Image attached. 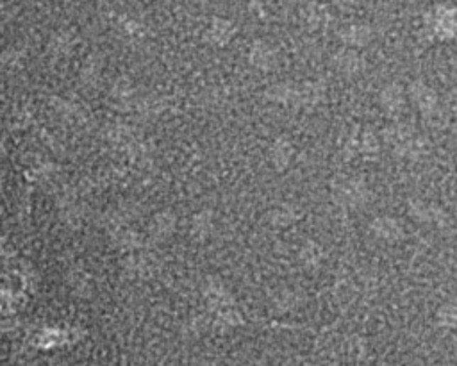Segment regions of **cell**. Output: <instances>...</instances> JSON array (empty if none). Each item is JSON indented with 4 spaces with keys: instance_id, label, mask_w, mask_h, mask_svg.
<instances>
[{
    "instance_id": "cell-1",
    "label": "cell",
    "mask_w": 457,
    "mask_h": 366,
    "mask_svg": "<svg viewBox=\"0 0 457 366\" xmlns=\"http://www.w3.org/2000/svg\"><path fill=\"white\" fill-rule=\"evenodd\" d=\"M334 199L338 202V206L347 207V209H359L365 207L368 204L370 199V189L363 179L351 177L339 182L336 186Z\"/></svg>"
},
{
    "instance_id": "cell-2",
    "label": "cell",
    "mask_w": 457,
    "mask_h": 366,
    "mask_svg": "<svg viewBox=\"0 0 457 366\" xmlns=\"http://www.w3.org/2000/svg\"><path fill=\"white\" fill-rule=\"evenodd\" d=\"M429 27L438 38L448 40L457 36V8L453 6H438L429 15Z\"/></svg>"
},
{
    "instance_id": "cell-3",
    "label": "cell",
    "mask_w": 457,
    "mask_h": 366,
    "mask_svg": "<svg viewBox=\"0 0 457 366\" xmlns=\"http://www.w3.org/2000/svg\"><path fill=\"white\" fill-rule=\"evenodd\" d=\"M248 61L252 67L258 70H272L279 63V54H277L275 47L270 45L268 41L258 40L252 43L250 50H248Z\"/></svg>"
},
{
    "instance_id": "cell-4",
    "label": "cell",
    "mask_w": 457,
    "mask_h": 366,
    "mask_svg": "<svg viewBox=\"0 0 457 366\" xmlns=\"http://www.w3.org/2000/svg\"><path fill=\"white\" fill-rule=\"evenodd\" d=\"M380 108L387 113V115H397L404 109L407 102V93L406 89L402 88L397 82H391V84H386L382 88L379 95Z\"/></svg>"
},
{
    "instance_id": "cell-5",
    "label": "cell",
    "mask_w": 457,
    "mask_h": 366,
    "mask_svg": "<svg viewBox=\"0 0 457 366\" xmlns=\"http://www.w3.org/2000/svg\"><path fill=\"white\" fill-rule=\"evenodd\" d=\"M407 95H409L411 102L418 108V111L425 113V115L434 111L436 106H438V95H436V92L422 81L413 82L409 86V89H407Z\"/></svg>"
},
{
    "instance_id": "cell-6",
    "label": "cell",
    "mask_w": 457,
    "mask_h": 366,
    "mask_svg": "<svg viewBox=\"0 0 457 366\" xmlns=\"http://www.w3.org/2000/svg\"><path fill=\"white\" fill-rule=\"evenodd\" d=\"M370 231L373 233V236L387 241V243L398 241L404 236L402 223L398 222L397 218H393V216H377L372 222V226H370Z\"/></svg>"
},
{
    "instance_id": "cell-7",
    "label": "cell",
    "mask_w": 457,
    "mask_h": 366,
    "mask_svg": "<svg viewBox=\"0 0 457 366\" xmlns=\"http://www.w3.org/2000/svg\"><path fill=\"white\" fill-rule=\"evenodd\" d=\"M334 67L345 75H356L365 68V57L359 54L356 48L343 47L341 50L336 52Z\"/></svg>"
},
{
    "instance_id": "cell-8",
    "label": "cell",
    "mask_w": 457,
    "mask_h": 366,
    "mask_svg": "<svg viewBox=\"0 0 457 366\" xmlns=\"http://www.w3.org/2000/svg\"><path fill=\"white\" fill-rule=\"evenodd\" d=\"M339 36H341V41L345 47L359 50V48L366 47L372 41L373 33L372 27L366 26V23H352V26L345 27Z\"/></svg>"
},
{
    "instance_id": "cell-9",
    "label": "cell",
    "mask_w": 457,
    "mask_h": 366,
    "mask_svg": "<svg viewBox=\"0 0 457 366\" xmlns=\"http://www.w3.org/2000/svg\"><path fill=\"white\" fill-rule=\"evenodd\" d=\"M409 215L413 216L417 222H424V223H443L446 218L445 211H443L441 207L436 206V204L424 202V200L411 202Z\"/></svg>"
},
{
    "instance_id": "cell-10",
    "label": "cell",
    "mask_w": 457,
    "mask_h": 366,
    "mask_svg": "<svg viewBox=\"0 0 457 366\" xmlns=\"http://www.w3.org/2000/svg\"><path fill=\"white\" fill-rule=\"evenodd\" d=\"M236 33L238 27L234 26V22L225 18H216L211 23L207 36H209L211 43H214L216 47H225L227 43H231V40H233Z\"/></svg>"
},
{
    "instance_id": "cell-11",
    "label": "cell",
    "mask_w": 457,
    "mask_h": 366,
    "mask_svg": "<svg viewBox=\"0 0 457 366\" xmlns=\"http://www.w3.org/2000/svg\"><path fill=\"white\" fill-rule=\"evenodd\" d=\"M295 154V148H293V143L288 140V138H277L272 143V148H270V160H272V165L279 170L288 167L292 163V157Z\"/></svg>"
},
{
    "instance_id": "cell-12",
    "label": "cell",
    "mask_w": 457,
    "mask_h": 366,
    "mask_svg": "<svg viewBox=\"0 0 457 366\" xmlns=\"http://www.w3.org/2000/svg\"><path fill=\"white\" fill-rule=\"evenodd\" d=\"M268 99L280 106H292V104H300V93L297 86L290 84V82H280L270 88Z\"/></svg>"
},
{
    "instance_id": "cell-13",
    "label": "cell",
    "mask_w": 457,
    "mask_h": 366,
    "mask_svg": "<svg viewBox=\"0 0 457 366\" xmlns=\"http://www.w3.org/2000/svg\"><path fill=\"white\" fill-rule=\"evenodd\" d=\"M300 93V104L304 106H316L324 100L325 96V86L321 82H307L302 88H299Z\"/></svg>"
},
{
    "instance_id": "cell-14",
    "label": "cell",
    "mask_w": 457,
    "mask_h": 366,
    "mask_svg": "<svg viewBox=\"0 0 457 366\" xmlns=\"http://www.w3.org/2000/svg\"><path fill=\"white\" fill-rule=\"evenodd\" d=\"M299 216L300 213L297 207L290 206V204H282V206L273 209L272 215H270V220H272V223H275V226L284 227V226H292V223H295L297 220H299Z\"/></svg>"
},
{
    "instance_id": "cell-15",
    "label": "cell",
    "mask_w": 457,
    "mask_h": 366,
    "mask_svg": "<svg viewBox=\"0 0 457 366\" xmlns=\"http://www.w3.org/2000/svg\"><path fill=\"white\" fill-rule=\"evenodd\" d=\"M438 318L439 326L441 327H456L457 326V302H445L438 309Z\"/></svg>"
},
{
    "instance_id": "cell-16",
    "label": "cell",
    "mask_w": 457,
    "mask_h": 366,
    "mask_svg": "<svg viewBox=\"0 0 457 366\" xmlns=\"http://www.w3.org/2000/svg\"><path fill=\"white\" fill-rule=\"evenodd\" d=\"M300 257H302L304 265H307V267H313V265H318V263H320V259H321V248H320V245L313 243V241H309V243H306L302 247V254H300Z\"/></svg>"
},
{
    "instance_id": "cell-17",
    "label": "cell",
    "mask_w": 457,
    "mask_h": 366,
    "mask_svg": "<svg viewBox=\"0 0 457 366\" xmlns=\"http://www.w3.org/2000/svg\"><path fill=\"white\" fill-rule=\"evenodd\" d=\"M327 20L329 15L324 6H313V8L307 9V22L313 27H324Z\"/></svg>"
},
{
    "instance_id": "cell-18",
    "label": "cell",
    "mask_w": 457,
    "mask_h": 366,
    "mask_svg": "<svg viewBox=\"0 0 457 366\" xmlns=\"http://www.w3.org/2000/svg\"><path fill=\"white\" fill-rule=\"evenodd\" d=\"M197 222H200L199 229H197V233L200 234V236L207 238L211 234V231H213V218H211V215H207V213H204L202 216H199V220Z\"/></svg>"
},
{
    "instance_id": "cell-19",
    "label": "cell",
    "mask_w": 457,
    "mask_h": 366,
    "mask_svg": "<svg viewBox=\"0 0 457 366\" xmlns=\"http://www.w3.org/2000/svg\"><path fill=\"white\" fill-rule=\"evenodd\" d=\"M284 304L288 306V309H292V307L297 306V299H295V293L292 292H282L279 295V299H277V307H280L282 309Z\"/></svg>"
},
{
    "instance_id": "cell-20",
    "label": "cell",
    "mask_w": 457,
    "mask_h": 366,
    "mask_svg": "<svg viewBox=\"0 0 457 366\" xmlns=\"http://www.w3.org/2000/svg\"><path fill=\"white\" fill-rule=\"evenodd\" d=\"M345 2H356V0H345Z\"/></svg>"
}]
</instances>
